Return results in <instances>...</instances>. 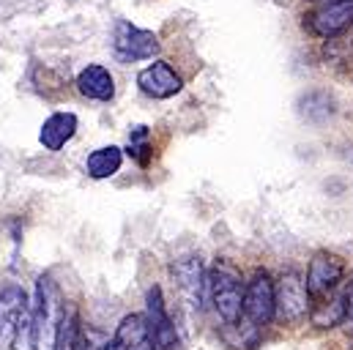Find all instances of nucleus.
Instances as JSON below:
<instances>
[{"label": "nucleus", "mask_w": 353, "mask_h": 350, "mask_svg": "<svg viewBox=\"0 0 353 350\" xmlns=\"http://www.w3.org/2000/svg\"><path fill=\"white\" fill-rule=\"evenodd\" d=\"M112 50H115V58L123 61V63H132V61H148L159 52V41L151 30H143V28H134L132 22L121 19L115 22V33H112Z\"/></svg>", "instance_id": "nucleus-3"}, {"label": "nucleus", "mask_w": 353, "mask_h": 350, "mask_svg": "<svg viewBox=\"0 0 353 350\" xmlns=\"http://www.w3.org/2000/svg\"><path fill=\"white\" fill-rule=\"evenodd\" d=\"M145 320L151 326V334H154V342H157V350H173L178 348V334L176 326L168 315V307H165V298H162V287L154 285L145 296Z\"/></svg>", "instance_id": "nucleus-7"}, {"label": "nucleus", "mask_w": 353, "mask_h": 350, "mask_svg": "<svg viewBox=\"0 0 353 350\" xmlns=\"http://www.w3.org/2000/svg\"><path fill=\"white\" fill-rule=\"evenodd\" d=\"M85 340H83V326H80V315L74 307L63 309L58 323H55V340H52V350H83Z\"/></svg>", "instance_id": "nucleus-14"}, {"label": "nucleus", "mask_w": 353, "mask_h": 350, "mask_svg": "<svg viewBox=\"0 0 353 350\" xmlns=\"http://www.w3.org/2000/svg\"><path fill=\"white\" fill-rule=\"evenodd\" d=\"M83 350H107V348H93V345H83Z\"/></svg>", "instance_id": "nucleus-19"}, {"label": "nucleus", "mask_w": 353, "mask_h": 350, "mask_svg": "<svg viewBox=\"0 0 353 350\" xmlns=\"http://www.w3.org/2000/svg\"><path fill=\"white\" fill-rule=\"evenodd\" d=\"M353 25V0H326L304 17V28L321 39H334Z\"/></svg>", "instance_id": "nucleus-5"}, {"label": "nucleus", "mask_w": 353, "mask_h": 350, "mask_svg": "<svg viewBox=\"0 0 353 350\" xmlns=\"http://www.w3.org/2000/svg\"><path fill=\"white\" fill-rule=\"evenodd\" d=\"M343 274H345L343 258H337L332 252H318L310 260V268H307V290H310V298L312 301H326L329 296H334L337 285L343 282Z\"/></svg>", "instance_id": "nucleus-6"}, {"label": "nucleus", "mask_w": 353, "mask_h": 350, "mask_svg": "<svg viewBox=\"0 0 353 350\" xmlns=\"http://www.w3.org/2000/svg\"><path fill=\"white\" fill-rule=\"evenodd\" d=\"M205 290L214 304V312L225 326H239L241 301H244V279L241 271L230 260H216L205 274Z\"/></svg>", "instance_id": "nucleus-1"}, {"label": "nucleus", "mask_w": 353, "mask_h": 350, "mask_svg": "<svg viewBox=\"0 0 353 350\" xmlns=\"http://www.w3.org/2000/svg\"><path fill=\"white\" fill-rule=\"evenodd\" d=\"M340 326L353 329V282L345 287V293H343V323Z\"/></svg>", "instance_id": "nucleus-18"}, {"label": "nucleus", "mask_w": 353, "mask_h": 350, "mask_svg": "<svg viewBox=\"0 0 353 350\" xmlns=\"http://www.w3.org/2000/svg\"><path fill=\"white\" fill-rule=\"evenodd\" d=\"M145 140H148V129L134 126L129 134V156H134L140 165H148V159H151V145Z\"/></svg>", "instance_id": "nucleus-17"}, {"label": "nucleus", "mask_w": 353, "mask_h": 350, "mask_svg": "<svg viewBox=\"0 0 353 350\" xmlns=\"http://www.w3.org/2000/svg\"><path fill=\"white\" fill-rule=\"evenodd\" d=\"M77 115L74 112H52L39 132V143L44 145V151H61L74 134H77Z\"/></svg>", "instance_id": "nucleus-10"}, {"label": "nucleus", "mask_w": 353, "mask_h": 350, "mask_svg": "<svg viewBox=\"0 0 353 350\" xmlns=\"http://www.w3.org/2000/svg\"><path fill=\"white\" fill-rule=\"evenodd\" d=\"M28 293L8 282V285H0V337L11 334L14 331V323L22 318V312L28 309Z\"/></svg>", "instance_id": "nucleus-12"}, {"label": "nucleus", "mask_w": 353, "mask_h": 350, "mask_svg": "<svg viewBox=\"0 0 353 350\" xmlns=\"http://www.w3.org/2000/svg\"><path fill=\"white\" fill-rule=\"evenodd\" d=\"M312 309V298L301 274L288 271L279 285H274V315L282 323H301Z\"/></svg>", "instance_id": "nucleus-2"}, {"label": "nucleus", "mask_w": 353, "mask_h": 350, "mask_svg": "<svg viewBox=\"0 0 353 350\" xmlns=\"http://www.w3.org/2000/svg\"><path fill=\"white\" fill-rule=\"evenodd\" d=\"M348 350H353V337H351V342H348Z\"/></svg>", "instance_id": "nucleus-20"}, {"label": "nucleus", "mask_w": 353, "mask_h": 350, "mask_svg": "<svg viewBox=\"0 0 353 350\" xmlns=\"http://www.w3.org/2000/svg\"><path fill=\"white\" fill-rule=\"evenodd\" d=\"M41 329L30 312V307L22 312V318L14 323V337H11V350H39Z\"/></svg>", "instance_id": "nucleus-16"}, {"label": "nucleus", "mask_w": 353, "mask_h": 350, "mask_svg": "<svg viewBox=\"0 0 353 350\" xmlns=\"http://www.w3.org/2000/svg\"><path fill=\"white\" fill-rule=\"evenodd\" d=\"M241 315L252 329H263L274 318V282L265 271H258L247 285H244V301H241Z\"/></svg>", "instance_id": "nucleus-4"}, {"label": "nucleus", "mask_w": 353, "mask_h": 350, "mask_svg": "<svg viewBox=\"0 0 353 350\" xmlns=\"http://www.w3.org/2000/svg\"><path fill=\"white\" fill-rule=\"evenodd\" d=\"M173 276H176L178 287L186 293V298L200 307L203 293H205V274H203V262L197 258H183L173 265Z\"/></svg>", "instance_id": "nucleus-13"}, {"label": "nucleus", "mask_w": 353, "mask_h": 350, "mask_svg": "<svg viewBox=\"0 0 353 350\" xmlns=\"http://www.w3.org/2000/svg\"><path fill=\"white\" fill-rule=\"evenodd\" d=\"M137 85H140V90L145 96H151V99H170V96H176L178 90L183 88V83H181V77L173 72L170 63L157 61V63H151L148 69H143L137 74Z\"/></svg>", "instance_id": "nucleus-9"}, {"label": "nucleus", "mask_w": 353, "mask_h": 350, "mask_svg": "<svg viewBox=\"0 0 353 350\" xmlns=\"http://www.w3.org/2000/svg\"><path fill=\"white\" fill-rule=\"evenodd\" d=\"M123 165V151L118 145H104V148H96L85 162V173L96 181H104V178H112V175L121 170Z\"/></svg>", "instance_id": "nucleus-15"}, {"label": "nucleus", "mask_w": 353, "mask_h": 350, "mask_svg": "<svg viewBox=\"0 0 353 350\" xmlns=\"http://www.w3.org/2000/svg\"><path fill=\"white\" fill-rule=\"evenodd\" d=\"M107 350H157L151 326L145 320V315H126L112 334V342L107 345Z\"/></svg>", "instance_id": "nucleus-8"}, {"label": "nucleus", "mask_w": 353, "mask_h": 350, "mask_svg": "<svg viewBox=\"0 0 353 350\" xmlns=\"http://www.w3.org/2000/svg\"><path fill=\"white\" fill-rule=\"evenodd\" d=\"M77 90L93 101H110L115 96V80L104 66L90 63L77 74Z\"/></svg>", "instance_id": "nucleus-11"}]
</instances>
